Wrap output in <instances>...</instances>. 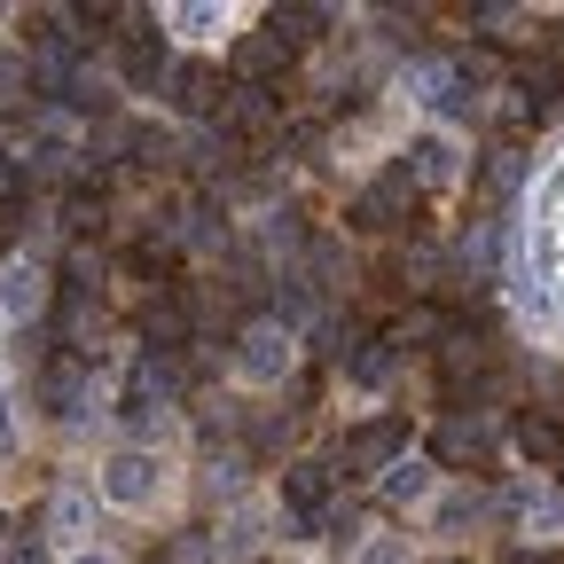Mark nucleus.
I'll use <instances>...</instances> for the list:
<instances>
[{
  "label": "nucleus",
  "instance_id": "1",
  "mask_svg": "<svg viewBox=\"0 0 564 564\" xmlns=\"http://www.w3.org/2000/svg\"><path fill=\"white\" fill-rule=\"evenodd\" d=\"M95 494L110 510H158V494H165V463L150 447H110L102 470H95Z\"/></svg>",
  "mask_w": 564,
  "mask_h": 564
},
{
  "label": "nucleus",
  "instance_id": "2",
  "mask_svg": "<svg viewBox=\"0 0 564 564\" xmlns=\"http://www.w3.org/2000/svg\"><path fill=\"white\" fill-rule=\"evenodd\" d=\"M291 369H299V337L282 329V322H251L236 337V377L243 384H282Z\"/></svg>",
  "mask_w": 564,
  "mask_h": 564
},
{
  "label": "nucleus",
  "instance_id": "3",
  "mask_svg": "<svg viewBox=\"0 0 564 564\" xmlns=\"http://www.w3.org/2000/svg\"><path fill=\"white\" fill-rule=\"evenodd\" d=\"M40 408H47V423L79 432V423H87V369L63 361V352H47V361H40Z\"/></svg>",
  "mask_w": 564,
  "mask_h": 564
},
{
  "label": "nucleus",
  "instance_id": "4",
  "mask_svg": "<svg viewBox=\"0 0 564 564\" xmlns=\"http://www.w3.org/2000/svg\"><path fill=\"white\" fill-rule=\"evenodd\" d=\"M470 79H478V63H463V55H423V63H415V102L455 118V110L470 102Z\"/></svg>",
  "mask_w": 564,
  "mask_h": 564
},
{
  "label": "nucleus",
  "instance_id": "5",
  "mask_svg": "<svg viewBox=\"0 0 564 564\" xmlns=\"http://www.w3.org/2000/svg\"><path fill=\"white\" fill-rule=\"evenodd\" d=\"M400 165H408V181H415L423 196H432V188H455V181H463V141H455V133H415Z\"/></svg>",
  "mask_w": 564,
  "mask_h": 564
},
{
  "label": "nucleus",
  "instance_id": "6",
  "mask_svg": "<svg viewBox=\"0 0 564 564\" xmlns=\"http://www.w3.org/2000/svg\"><path fill=\"white\" fill-rule=\"evenodd\" d=\"M282 502H291V525L329 518V502H337V470H329V463H314V455H299L291 470H282Z\"/></svg>",
  "mask_w": 564,
  "mask_h": 564
},
{
  "label": "nucleus",
  "instance_id": "7",
  "mask_svg": "<svg viewBox=\"0 0 564 564\" xmlns=\"http://www.w3.org/2000/svg\"><path fill=\"white\" fill-rule=\"evenodd\" d=\"M345 463H352V470H369V478H384L392 463H408V423H400V415L361 423V432L345 440Z\"/></svg>",
  "mask_w": 564,
  "mask_h": 564
},
{
  "label": "nucleus",
  "instance_id": "8",
  "mask_svg": "<svg viewBox=\"0 0 564 564\" xmlns=\"http://www.w3.org/2000/svg\"><path fill=\"white\" fill-rule=\"evenodd\" d=\"M415 196H423V188L408 181V165H392V173H384V181H377L361 204H352V220H361V228H377V236H392V228H408Z\"/></svg>",
  "mask_w": 564,
  "mask_h": 564
},
{
  "label": "nucleus",
  "instance_id": "9",
  "mask_svg": "<svg viewBox=\"0 0 564 564\" xmlns=\"http://www.w3.org/2000/svg\"><path fill=\"white\" fill-rule=\"evenodd\" d=\"M486 455H494V432H486L478 415H447L440 432H432V463L440 470H478Z\"/></svg>",
  "mask_w": 564,
  "mask_h": 564
},
{
  "label": "nucleus",
  "instance_id": "10",
  "mask_svg": "<svg viewBox=\"0 0 564 564\" xmlns=\"http://www.w3.org/2000/svg\"><path fill=\"white\" fill-rule=\"evenodd\" d=\"M236 70H243V87H274L282 70H291V40H282L274 24H251L236 40Z\"/></svg>",
  "mask_w": 564,
  "mask_h": 564
},
{
  "label": "nucleus",
  "instance_id": "11",
  "mask_svg": "<svg viewBox=\"0 0 564 564\" xmlns=\"http://www.w3.org/2000/svg\"><path fill=\"white\" fill-rule=\"evenodd\" d=\"M47 306V274L32 267V259H9V267H0V314H9V322H32Z\"/></svg>",
  "mask_w": 564,
  "mask_h": 564
},
{
  "label": "nucleus",
  "instance_id": "12",
  "mask_svg": "<svg viewBox=\"0 0 564 564\" xmlns=\"http://www.w3.org/2000/svg\"><path fill=\"white\" fill-rule=\"evenodd\" d=\"M165 87H173V110H188V118H220V110H228V87L212 79L204 63H181Z\"/></svg>",
  "mask_w": 564,
  "mask_h": 564
},
{
  "label": "nucleus",
  "instance_id": "13",
  "mask_svg": "<svg viewBox=\"0 0 564 564\" xmlns=\"http://www.w3.org/2000/svg\"><path fill=\"white\" fill-rule=\"evenodd\" d=\"M510 440H518V455H525V463H556V455H564V423H556V415H541V408H525V415L510 423Z\"/></svg>",
  "mask_w": 564,
  "mask_h": 564
},
{
  "label": "nucleus",
  "instance_id": "14",
  "mask_svg": "<svg viewBox=\"0 0 564 564\" xmlns=\"http://www.w3.org/2000/svg\"><path fill=\"white\" fill-rule=\"evenodd\" d=\"M432 470H440L432 455H408V463H392V470L377 478V494H384L392 510H408V502H423V494H432Z\"/></svg>",
  "mask_w": 564,
  "mask_h": 564
},
{
  "label": "nucleus",
  "instance_id": "15",
  "mask_svg": "<svg viewBox=\"0 0 564 564\" xmlns=\"http://www.w3.org/2000/svg\"><path fill=\"white\" fill-rule=\"evenodd\" d=\"M220 126H228V133H267V126H274V102H267V87H228V110H220Z\"/></svg>",
  "mask_w": 564,
  "mask_h": 564
},
{
  "label": "nucleus",
  "instance_id": "16",
  "mask_svg": "<svg viewBox=\"0 0 564 564\" xmlns=\"http://www.w3.org/2000/svg\"><path fill=\"white\" fill-rule=\"evenodd\" d=\"M392 361H400V345H392V337H361L345 369H352V384H384V377H392Z\"/></svg>",
  "mask_w": 564,
  "mask_h": 564
},
{
  "label": "nucleus",
  "instance_id": "17",
  "mask_svg": "<svg viewBox=\"0 0 564 564\" xmlns=\"http://www.w3.org/2000/svg\"><path fill=\"white\" fill-rule=\"evenodd\" d=\"M118 70H126V79H158V40L141 32L133 17H126V40H118Z\"/></svg>",
  "mask_w": 564,
  "mask_h": 564
},
{
  "label": "nucleus",
  "instance_id": "18",
  "mask_svg": "<svg viewBox=\"0 0 564 564\" xmlns=\"http://www.w3.org/2000/svg\"><path fill=\"white\" fill-rule=\"evenodd\" d=\"M63 228H70V236H95V228H102V188H70V196H63Z\"/></svg>",
  "mask_w": 564,
  "mask_h": 564
},
{
  "label": "nucleus",
  "instance_id": "19",
  "mask_svg": "<svg viewBox=\"0 0 564 564\" xmlns=\"http://www.w3.org/2000/svg\"><path fill=\"white\" fill-rule=\"evenodd\" d=\"M267 24H274L282 40H291V47H299V40H322V24H329V9H274Z\"/></svg>",
  "mask_w": 564,
  "mask_h": 564
},
{
  "label": "nucleus",
  "instance_id": "20",
  "mask_svg": "<svg viewBox=\"0 0 564 564\" xmlns=\"http://www.w3.org/2000/svg\"><path fill=\"white\" fill-rule=\"evenodd\" d=\"M79 525H87V502H79V494H55V541H63V533L79 541Z\"/></svg>",
  "mask_w": 564,
  "mask_h": 564
},
{
  "label": "nucleus",
  "instance_id": "21",
  "mask_svg": "<svg viewBox=\"0 0 564 564\" xmlns=\"http://www.w3.org/2000/svg\"><path fill=\"white\" fill-rule=\"evenodd\" d=\"M352 564H415V556H408V541H392V533H377V541H369L361 556H352Z\"/></svg>",
  "mask_w": 564,
  "mask_h": 564
},
{
  "label": "nucleus",
  "instance_id": "22",
  "mask_svg": "<svg viewBox=\"0 0 564 564\" xmlns=\"http://www.w3.org/2000/svg\"><path fill=\"white\" fill-rule=\"evenodd\" d=\"M478 510H486V502H478V494H447V502H440V518H447V525H470Z\"/></svg>",
  "mask_w": 564,
  "mask_h": 564
},
{
  "label": "nucleus",
  "instance_id": "23",
  "mask_svg": "<svg viewBox=\"0 0 564 564\" xmlns=\"http://www.w3.org/2000/svg\"><path fill=\"white\" fill-rule=\"evenodd\" d=\"M0 102H24V63H0Z\"/></svg>",
  "mask_w": 564,
  "mask_h": 564
},
{
  "label": "nucleus",
  "instance_id": "24",
  "mask_svg": "<svg viewBox=\"0 0 564 564\" xmlns=\"http://www.w3.org/2000/svg\"><path fill=\"white\" fill-rule=\"evenodd\" d=\"M17 181H24V173H17V158L0 150V196H17Z\"/></svg>",
  "mask_w": 564,
  "mask_h": 564
},
{
  "label": "nucleus",
  "instance_id": "25",
  "mask_svg": "<svg viewBox=\"0 0 564 564\" xmlns=\"http://www.w3.org/2000/svg\"><path fill=\"white\" fill-rule=\"evenodd\" d=\"M63 564H118V556H110V549H70Z\"/></svg>",
  "mask_w": 564,
  "mask_h": 564
},
{
  "label": "nucleus",
  "instance_id": "26",
  "mask_svg": "<svg viewBox=\"0 0 564 564\" xmlns=\"http://www.w3.org/2000/svg\"><path fill=\"white\" fill-rule=\"evenodd\" d=\"M17 440V423H9V400H0V447H9Z\"/></svg>",
  "mask_w": 564,
  "mask_h": 564
},
{
  "label": "nucleus",
  "instance_id": "27",
  "mask_svg": "<svg viewBox=\"0 0 564 564\" xmlns=\"http://www.w3.org/2000/svg\"><path fill=\"white\" fill-rule=\"evenodd\" d=\"M150 564H181V549H165V556H150Z\"/></svg>",
  "mask_w": 564,
  "mask_h": 564
},
{
  "label": "nucleus",
  "instance_id": "28",
  "mask_svg": "<svg viewBox=\"0 0 564 564\" xmlns=\"http://www.w3.org/2000/svg\"><path fill=\"white\" fill-rule=\"evenodd\" d=\"M447 564H455V556H447Z\"/></svg>",
  "mask_w": 564,
  "mask_h": 564
}]
</instances>
